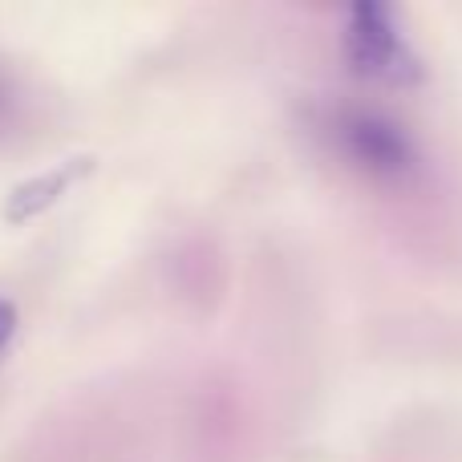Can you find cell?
I'll list each match as a JSON object with an SVG mask.
<instances>
[{"mask_svg":"<svg viewBox=\"0 0 462 462\" xmlns=\"http://www.w3.org/2000/svg\"><path fill=\"white\" fill-rule=\"evenodd\" d=\"M341 53L353 73L374 81H414L422 73L398 16L382 5H357L341 21Z\"/></svg>","mask_w":462,"mask_h":462,"instance_id":"2","label":"cell"},{"mask_svg":"<svg viewBox=\"0 0 462 462\" xmlns=\"http://www.w3.org/2000/svg\"><path fill=\"white\" fill-rule=\"evenodd\" d=\"M13 86H8V81H5V73H0V126H8V118H13Z\"/></svg>","mask_w":462,"mask_h":462,"instance_id":"4","label":"cell"},{"mask_svg":"<svg viewBox=\"0 0 462 462\" xmlns=\"http://www.w3.org/2000/svg\"><path fill=\"white\" fill-rule=\"evenodd\" d=\"M16 333V309L8 300H0V353H5V345L13 341Z\"/></svg>","mask_w":462,"mask_h":462,"instance_id":"3","label":"cell"},{"mask_svg":"<svg viewBox=\"0 0 462 462\" xmlns=\"http://www.w3.org/2000/svg\"><path fill=\"white\" fill-rule=\"evenodd\" d=\"M325 134L337 154L374 183H410L422 171V154L406 126L377 110H361V106L333 110L325 118Z\"/></svg>","mask_w":462,"mask_h":462,"instance_id":"1","label":"cell"}]
</instances>
